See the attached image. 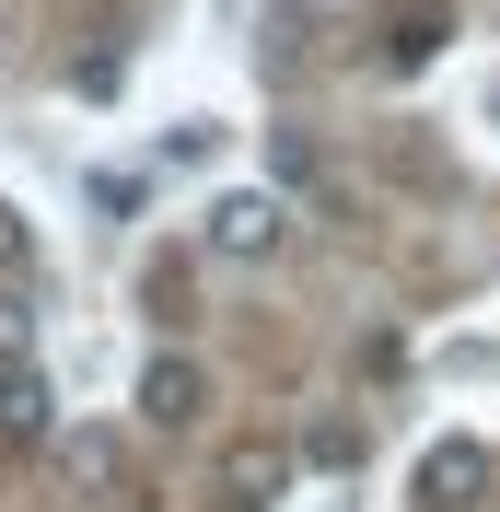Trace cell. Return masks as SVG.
Here are the masks:
<instances>
[{"label":"cell","instance_id":"1","mask_svg":"<svg viewBox=\"0 0 500 512\" xmlns=\"http://www.w3.org/2000/svg\"><path fill=\"white\" fill-rule=\"evenodd\" d=\"M198 245L233 256V268H256V256H280V245H291V210H280L268 187H221V198H210V222H198Z\"/></svg>","mask_w":500,"mask_h":512},{"label":"cell","instance_id":"2","mask_svg":"<svg viewBox=\"0 0 500 512\" xmlns=\"http://www.w3.org/2000/svg\"><path fill=\"white\" fill-rule=\"evenodd\" d=\"M0 443H12V454L59 443V384L35 373V361H0Z\"/></svg>","mask_w":500,"mask_h":512},{"label":"cell","instance_id":"3","mask_svg":"<svg viewBox=\"0 0 500 512\" xmlns=\"http://www.w3.org/2000/svg\"><path fill=\"white\" fill-rule=\"evenodd\" d=\"M198 408H210V373H198L187 350H163V361H140V419H152V431H187Z\"/></svg>","mask_w":500,"mask_h":512},{"label":"cell","instance_id":"4","mask_svg":"<svg viewBox=\"0 0 500 512\" xmlns=\"http://www.w3.org/2000/svg\"><path fill=\"white\" fill-rule=\"evenodd\" d=\"M477 478H489V454H477V443H442L431 466H419V489H431L442 512H454V501H477Z\"/></svg>","mask_w":500,"mask_h":512},{"label":"cell","instance_id":"5","mask_svg":"<svg viewBox=\"0 0 500 512\" xmlns=\"http://www.w3.org/2000/svg\"><path fill=\"white\" fill-rule=\"evenodd\" d=\"M47 454H59V478H82V489H105V478H117V431H59Z\"/></svg>","mask_w":500,"mask_h":512},{"label":"cell","instance_id":"6","mask_svg":"<svg viewBox=\"0 0 500 512\" xmlns=\"http://www.w3.org/2000/svg\"><path fill=\"white\" fill-rule=\"evenodd\" d=\"M35 268V233H24V210H0V280H24Z\"/></svg>","mask_w":500,"mask_h":512}]
</instances>
